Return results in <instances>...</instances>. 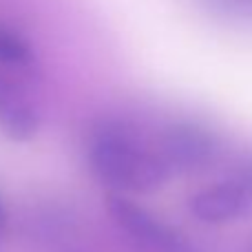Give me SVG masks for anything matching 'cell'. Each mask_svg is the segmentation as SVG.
Masks as SVG:
<instances>
[{"label":"cell","mask_w":252,"mask_h":252,"mask_svg":"<svg viewBox=\"0 0 252 252\" xmlns=\"http://www.w3.org/2000/svg\"><path fill=\"white\" fill-rule=\"evenodd\" d=\"M93 175L115 192H153L166 184L170 173L159 155L151 153L120 126H104L89 144Z\"/></svg>","instance_id":"obj_1"},{"label":"cell","mask_w":252,"mask_h":252,"mask_svg":"<svg viewBox=\"0 0 252 252\" xmlns=\"http://www.w3.org/2000/svg\"><path fill=\"white\" fill-rule=\"evenodd\" d=\"M106 210L126 235L151 252H201L184 232L161 221L157 215L148 213L122 192L106 197Z\"/></svg>","instance_id":"obj_2"},{"label":"cell","mask_w":252,"mask_h":252,"mask_svg":"<svg viewBox=\"0 0 252 252\" xmlns=\"http://www.w3.org/2000/svg\"><path fill=\"white\" fill-rule=\"evenodd\" d=\"M215 153L217 144L206 128L197 124H175L164 133L157 155L170 175H190L210 166Z\"/></svg>","instance_id":"obj_3"},{"label":"cell","mask_w":252,"mask_h":252,"mask_svg":"<svg viewBox=\"0 0 252 252\" xmlns=\"http://www.w3.org/2000/svg\"><path fill=\"white\" fill-rule=\"evenodd\" d=\"M188 208L195 219L213 226L248 219L252 217V184L232 175L226 182L213 184L192 195Z\"/></svg>","instance_id":"obj_4"},{"label":"cell","mask_w":252,"mask_h":252,"mask_svg":"<svg viewBox=\"0 0 252 252\" xmlns=\"http://www.w3.org/2000/svg\"><path fill=\"white\" fill-rule=\"evenodd\" d=\"M38 113L18 91L0 102V130L7 137L16 139V142H27L38 133Z\"/></svg>","instance_id":"obj_5"},{"label":"cell","mask_w":252,"mask_h":252,"mask_svg":"<svg viewBox=\"0 0 252 252\" xmlns=\"http://www.w3.org/2000/svg\"><path fill=\"white\" fill-rule=\"evenodd\" d=\"M0 62L11 66H25L31 62V49L18 33L0 27Z\"/></svg>","instance_id":"obj_6"},{"label":"cell","mask_w":252,"mask_h":252,"mask_svg":"<svg viewBox=\"0 0 252 252\" xmlns=\"http://www.w3.org/2000/svg\"><path fill=\"white\" fill-rule=\"evenodd\" d=\"M235 175H237V177H241V179H246L248 184H252V155L246 157V159L237 166Z\"/></svg>","instance_id":"obj_7"},{"label":"cell","mask_w":252,"mask_h":252,"mask_svg":"<svg viewBox=\"0 0 252 252\" xmlns=\"http://www.w3.org/2000/svg\"><path fill=\"white\" fill-rule=\"evenodd\" d=\"M11 93H16V89H13L11 84H9V82H4V80L0 78V102H2V100H7V97L11 95Z\"/></svg>","instance_id":"obj_8"},{"label":"cell","mask_w":252,"mask_h":252,"mask_svg":"<svg viewBox=\"0 0 252 252\" xmlns=\"http://www.w3.org/2000/svg\"><path fill=\"white\" fill-rule=\"evenodd\" d=\"M4 223H7V210H4L2 201H0V230L4 228Z\"/></svg>","instance_id":"obj_9"},{"label":"cell","mask_w":252,"mask_h":252,"mask_svg":"<svg viewBox=\"0 0 252 252\" xmlns=\"http://www.w3.org/2000/svg\"><path fill=\"white\" fill-rule=\"evenodd\" d=\"M248 252H252V244H250V248H248Z\"/></svg>","instance_id":"obj_10"}]
</instances>
